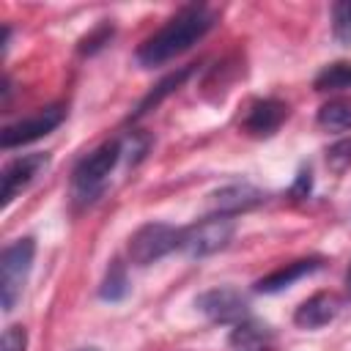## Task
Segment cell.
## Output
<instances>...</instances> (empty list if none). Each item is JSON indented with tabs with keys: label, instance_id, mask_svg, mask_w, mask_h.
Returning a JSON list of instances; mask_svg holds the SVG:
<instances>
[{
	"label": "cell",
	"instance_id": "obj_7",
	"mask_svg": "<svg viewBox=\"0 0 351 351\" xmlns=\"http://www.w3.org/2000/svg\"><path fill=\"white\" fill-rule=\"evenodd\" d=\"M195 307L217 324H239L247 318V299L236 288H211L195 299Z\"/></svg>",
	"mask_w": 351,
	"mask_h": 351
},
{
	"label": "cell",
	"instance_id": "obj_22",
	"mask_svg": "<svg viewBox=\"0 0 351 351\" xmlns=\"http://www.w3.org/2000/svg\"><path fill=\"white\" fill-rule=\"evenodd\" d=\"M310 184H313V178H310V170H299L296 181H293V186H291V195H293V197H307V192H310Z\"/></svg>",
	"mask_w": 351,
	"mask_h": 351
},
{
	"label": "cell",
	"instance_id": "obj_16",
	"mask_svg": "<svg viewBox=\"0 0 351 351\" xmlns=\"http://www.w3.org/2000/svg\"><path fill=\"white\" fill-rule=\"evenodd\" d=\"M126 291H129L126 269H123V263H121V261H112V263H110V269H107V274H104V280H101L99 296H101V299H107V302H118V299H123V296H126Z\"/></svg>",
	"mask_w": 351,
	"mask_h": 351
},
{
	"label": "cell",
	"instance_id": "obj_6",
	"mask_svg": "<svg viewBox=\"0 0 351 351\" xmlns=\"http://www.w3.org/2000/svg\"><path fill=\"white\" fill-rule=\"evenodd\" d=\"M63 118H66V110H63L60 104H49V107H44V110H38V112H33V115H27V118H19L16 123L5 126L3 134H0V145H3V148L27 145V143H33V140L49 134L52 129H58V126L63 123Z\"/></svg>",
	"mask_w": 351,
	"mask_h": 351
},
{
	"label": "cell",
	"instance_id": "obj_17",
	"mask_svg": "<svg viewBox=\"0 0 351 351\" xmlns=\"http://www.w3.org/2000/svg\"><path fill=\"white\" fill-rule=\"evenodd\" d=\"M189 74H192V69L186 66V69H181V71H176V74H170V77H165V80H162V82H159V85H156V88H154V90H151V93H148V96L140 101L137 115H145L151 107H156V104H159V101H162L167 93H173V90H176V88H178V85H181L186 77H189Z\"/></svg>",
	"mask_w": 351,
	"mask_h": 351
},
{
	"label": "cell",
	"instance_id": "obj_1",
	"mask_svg": "<svg viewBox=\"0 0 351 351\" xmlns=\"http://www.w3.org/2000/svg\"><path fill=\"white\" fill-rule=\"evenodd\" d=\"M214 22H217V16H214L211 8L186 5L173 19H167L165 27H159L151 38L143 41V47L137 49V63L151 69V66H162V63L178 58L192 44H197L214 27Z\"/></svg>",
	"mask_w": 351,
	"mask_h": 351
},
{
	"label": "cell",
	"instance_id": "obj_15",
	"mask_svg": "<svg viewBox=\"0 0 351 351\" xmlns=\"http://www.w3.org/2000/svg\"><path fill=\"white\" fill-rule=\"evenodd\" d=\"M313 88H315L318 93H329V90H346V88H351V63L340 60V63L326 66V69L315 77Z\"/></svg>",
	"mask_w": 351,
	"mask_h": 351
},
{
	"label": "cell",
	"instance_id": "obj_18",
	"mask_svg": "<svg viewBox=\"0 0 351 351\" xmlns=\"http://www.w3.org/2000/svg\"><path fill=\"white\" fill-rule=\"evenodd\" d=\"M326 167L332 173H346L351 167V137L337 140L335 145L326 148Z\"/></svg>",
	"mask_w": 351,
	"mask_h": 351
},
{
	"label": "cell",
	"instance_id": "obj_8",
	"mask_svg": "<svg viewBox=\"0 0 351 351\" xmlns=\"http://www.w3.org/2000/svg\"><path fill=\"white\" fill-rule=\"evenodd\" d=\"M47 165H49V154H41V151L25 154V156L8 162V165L3 167V192H0L3 206H8L25 186H30V184L36 181V176H38Z\"/></svg>",
	"mask_w": 351,
	"mask_h": 351
},
{
	"label": "cell",
	"instance_id": "obj_24",
	"mask_svg": "<svg viewBox=\"0 0 351 351\" xmlns=\"http://www.w3.org/2000/svg\"><path fill=\"white\" fill-rule=\"evenodd\" d=\"M74 351H99V348H93V346H88V348H74Z\"/></svg>",
	"mask_w": 351,
	"mask_h": 351
},
{
	"label": "cell",
	"instance_id": "obj_13",
	"mask_svg": "<svg viewBox=\"0 0 351 351\" xmlns=\"http://www.w3.org/2000/svg\"><path fill=\"white\" fill-rule=\"evenodd\" d=\"M269 340H271V329L255 318H244V321L233 324V329L228 335V346L233 351H261Z\"/></svg>",
	"mask_w": 351,
	"mask_h": 351
},
{
	"label": "cell",
	"instance_id": "obj_20",
	"mask_svg": "<svg viewBox=\"0 0 351 351\" xmlns=\"http://www.w3.org/2000/svg\"><path fill=\"white\" fill-rule=\"evenodd\" d=\"M110 36H112V25H101V27H96L90 36H85V38H82L80 52H82V55H90V52L101 49V47L110 41Z\"/></svg>",
	"mask_w": 351,
	"mask_h": 351
},
{
	"label": "cell",
	"instance_id": "obj_2",
	"mask_svg": "<svg viewBox=\"0 0 351 351\" xmlns=\"http://www.w3.org/2000/svg\"><path fill=\"white\" fill-rule=\"evenodd\" d=\"M33 258H36V241L30 236L16 239L3 250V258H0V302H3L5 313H11L14 304L19 302L22 288L27 282V274L33 269Z\"/></svg>",
	"mask_w": 351,
	"mask_h": 351
},
{
	"label": "cell",
	"instance_id": "obj_21",
	"mask_svg": "<svg viewBox=\"0 0 351 351\" xmlns=\"http://www.w3.org/2000/svg\"><path fill=\"white\" fill-rule=\"evenodd\" d=\"M27 346V335L22 326H8L3 335V351H25Z\"/></svg>",
	"mask_w": 351,
	"mask_h": 351
},
{
	"label": "cell",
	"instance_id": "obj_4",
	"mask_svg": "<svg viewBox=\"0 0 351 351\" xmlns=\"http://www.w3.org/2000/svg\"><path fill=\"white\" fill-rule=\"evenodd\" d=\"M178 241H181V230H176L165 222H148L132 233L126 252L134 266H148V263L165 258L167 252L178 250Z\"/></svg>",
	"mask_w": 351,
	"mask_h": 351
},
{
	"label": "cell",
	"instance_id": "obj_3",
	"mask_svg": "<svg viewBox=\"0 0 351 351\" xmlns=\"http://www.w3.org/2000/svg\"><path fill=\"white\" fill-rule=\"evenodd\" d=\"M236 233V222L233 217L228 214H211L189 228L181 230V241H178V250L189 258H208L219 250H225L230 244Z\"/></svg>",
	"mask_w": 351,
	"mask_h": 351
},
{
	"label": "cell",
	"instance_id": "obj_19",
	"mask_svg": "<svg viewBox=\"0 0 351 351\" xmlns=\"http://www.w3.org/2000/svg\"><path fill=\"white\" fill-rule=\"evenodd\" d=\"M332 30L340 41L351 38V3H335L332 5Z\"/></svg>",
	"mask_w": 351,
	"mask_h": 351
},
{
	"label": "cell",
	"instance_id": "obj_14",
	"mask_svg": "<svg viewBox=\"0 0 351 351\" xmlns=\"http://www.w3.org/2000/svg\"><path fill=\"white\" fill-rule=\"evenodd\" d=\"M315 121L326 132H346V129H351V99H332V101H326L318 110Z\"/></svg>",
	"mask_w": 351,
	"mask_h": 351
},
{
	"label": "cell",
	"instance_id": "obj_12",
	"mask_svg": "<svg viewBox=\"0 0 351 351\" xmlns=\"http://www.w3.org/2000/svg\"><path fill=\"white\" fill-rule=\"evenodd\" d=\"M315 269H321V258L293 261V263H288V266H282V269H277V271H271V274L261 277V280L255 282V291H258V293H277V291L288 288L291 282L302 280L304 274H313Z\"/></svg>",
	"mask_w": 351,
	"mask_h": 351
},
{
	"label": "cell",
	"instance_id": "obj_5",
	"mask_svg": "<svg viewBox=\"0 0 351 351\" xmlns=\"http://www.w3.org/2000/svg\"><path fill=\"white\" fill-rule=\"evenodd\" d=\"M121 154H123V145H121V143H104V145H99L96 151H90V154L74 167V176H71L74 189L82 192V195L99 192L101 184H104V178H107V176L112 173V167L118 165Z\"/></svg>",
	"mask_w": 351,
	"mask_h": 351
},
{
	"label": "cell",
	"instance_id": "obj_23",
	"mask_svg": "<svg viewBox=\"0 0 351 351\" xmlns=\"http://www.w3.org/2000/svg\"><path fill=\"white\" fill-rule=\"evenodd\" d=\"M346 285H348V291H351V266H348V271H346Z\"/></svg>",
	"mask_w": 351,
	"mask_h": 351
},
{
	"label": "cell",
	"instance_id": "obj_9",
	"mask_svg": "<svg viewBox=\"0 0 351 351\" xmlns=\"http://www.w3.org/2000/svg\"><path fill=\"white\" fill-rule=\"evenodd\" d=\"M263 197H266V195H263L258 186L241 181V184H228V186L214 189V192L208 195V206L214 208V214H228V217H233V214H239V211L255 208L258 203H263Z\"/></svg>",
	"mask_w": 351,
	"mask_h": 351
},
{
	"label": "cell",
	"instance_id": "obj_10",
	"mask_svg": "<svg viewBox=\"0 0 351 351\" xmlns=\"http://www.w3.org/2000/svg\"><path fill=\"white\" fill-rule=\"evenodd\" d=\"M340 313V299L335 293H313L310 299H304L296 313H293V324L302 329H321L329 321H335V315Z\"/></svg>",
	"mask_w": 351,
	"mask_h": 351
},
{
	"label": "cell",
	"instance_id": "obj_11",
	"mask_svg": "<svg viewBox=\"0 0 351 351\" xmlns=\"http://www.w3.org/2000/svg\"><path fill=\"white\" fill-rule=\"evenodd\" d=\"M288 118V107L277 99H261L250 107L247 118H244V132L252 137H269L274 134L282 121Z\"/></svg>",
	"mask_w": 351,
	"mask_h": 351
}]
</instances>
